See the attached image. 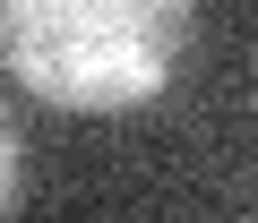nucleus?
<instances>
[{
  "mask_svg": "<svg viewBox=\"0 0 258 223\" xmlns=\"http://www.w3.org/2000/svg\"><path fill=\"white\" fill-rule=\"evenodd\" d=\"M189 52V0H0V60L35 103L129 112Z\"/></svg>",
  "mask_w": 258,
  "mask_h": 223,
  "instance_id": "f257e3e1",
  "label": "nucleus"
},
{
  "mask_svg": "<svg viewBox=\"0 0 258 223\" xmlns=\"http://www.w3.org/2000/svg\"><path fill=\"white\" fill-rule=\"evenodd\" d=\"M18 206V121L0 112V214Z\"/></svg>",
  "mask_w": 258,
  "mask_h": 223,
  "instance_id": "f03ea898",
  "label": "nucleus"
}]
</instances>
